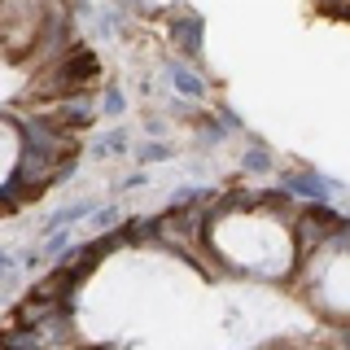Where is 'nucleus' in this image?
I'll return each instance as SVG.
<instances>
[{
	"instance_id": "9d476101",
	"label": "nucleus",
	"mask_w": 350,
	"mask_h": 350,
	"mask_svg": "<svg viewBox=\"0 0 350 350\" xmlns=\"http://www.w3.org/2000/svg\"><path fill=\"white\" fill-rule=\"evenodd\" d=\"M101 109H105V114H123V92H118V88H105Z\"/></svg>"
},
{
	"instance_id": "9b49d317",
	"label": "nucleus",
	"mask_w": 350,
	"mask_h": 350,
	"mask_svg": "<svg viewBox=\"0 0 350 350\" xmlns=\"http://www.w3.org/2000/svg\"><path fill=\"white\" fill-rule=\"evenodd\" d=\"M114 224H118V206H105V211L92 215V228H101V232H105V228H114Z\"/></svg>"
},
{
	"instance_id": "39448f33",
	"label": "nucleus",
	"mask_w": 350,
	"mask_h": 350,
	"mask_svg": "<svg viewBox=\"0 0 350 350\" xmlns=\"http://www.w3.org/2000/svg\"><path fill=\"white\" fill-rule=\"evenodd\" d=\"M92 211H96L92 202H75V206H66L62 215H53V219H49V228L57 232V228H66V224H79V219H92Z\"/></svg>"
},
{
	"instance_id": "7ed1b4c3",
	"label": "nucleus",
	"mask_w": 350,
	"mask_h": 350,
	"mask_svg": "<svg viewBox=\"0 0 350 350\" xmlns=\"http://www.w3.org/2000/svg\"><path fill=\"white\" fill-rule=\"evenodd\" d=\"M284 189L298 193V197H311V206H328V193H333L324 175H311V171H293V175H284Z\"/></svg>"
},
{
	"instance_id": "4468645a",
	"label": "nucleus",
	"mask_w": 350,
	"mask_h": 350,
	"mask_svg": "<svg viewBox=\"0 0 350 350\" xmlns=\"http://www.w3.org/2000/svg\"><path fill=\"white\" fill-rule=\"evenodd\" d=\"M9 267H14V258H9V254H0V276H5Z\"/></svg>"
},
{
	"instance_id": "1a4fd4ad",
	"label": "nucleus",
	"mask_w": 350,
	"mask_h": 350,
	"mask_svg": "<svg viewBox=\"0 0 350 350\" xmlns=\"http://www.w3.org/2000/svg\"><path fill=\"white\" fill-rule=\"evenodd\" d=\"M171 145H140V162H167Z\"/></svg>"
},
{
	"instance_id": "20e7f679",
	"label": "nucleus",
	"mask_w": 350,
	"mask_h": 350,
	"mask_svg": "<svg viewBox=\"0 0 350 350\" xmlns=\"http://www.w3.org/2000/svg\"><path fill=\"white\" fill-rule=\"evenodd\" d=\"M180 18L184 22L171 31V36L180 40V49L189 53V57H197V53H202V18H197V14H180Z\"/></svg>"
},
{
	"instance_id": "f8f14e48",
	"label": "nucleus",
	"mask_w": 350,
	"mask_h": 350,
	"mask_svg": "<svg viewBox=\"0 0 350 350\" xmlns=\"http://www.w3.org/2000/svg\"><path fill=\"white\" fill-rule=\"evenodd\" d=\"M219 118H224L228 127H241V123H237V114H232V109H228V105H219Z\"/></svg>"
},
{
	"instance_id": "0eeeda50",
	"label": "nucleus",
	"mask_w": 350,
	"mask_h": 350,
	"mask_svg": "<svg viewBox=\"0 0 350 350\" xmlns=\"http://www.w3.org/2000/svg\"><path fill=\"white\" fill-rule=\"evenodd\" d=\"M241 167H245L250 175H258V171H271V153L262 149V145H254V149L245 153V158H241Z\"/></svg>"
},
{
	"instance_id": "6e6552de",
	"label": "nucleus",
	"mask_w": 350,
	"mask_h": 350,
	"mask_svg": "<svg viewBox=\"0 0 350 350\" xmlns=\"http://www.w3.org/2000/svg\"><path fill=\"white\" fill-rule=\"evenodd\" d=\"M123 149H127V136H123V131H109L101 145H96V153H101V158H105V153H123Z\"/></svg>"
},
{
	"instance_id": "f257e3e1",
	"label": "nucleus",
	"mask_w": 350,
	"mask_h": 350,
	"mask_svg": "<svg viewBox=\"0 0 350 350\" xmlns=\"http://www.w3.org/2000/svg\"><path fill=\"white\" fill-rule=\"evenodd\" d=\"M96 70H101L96 53H92V49H75V57H66V62L53 66V70L36 83V92H40V96H53V92H70V96H75L83 83L96 79Z\"/></svg>"
},
{
	"instance_id": "f03ea898",
	"label": "nucleus",
	"mask_w": 350,
	"mask_h": 350,
	"mask_svg": "<svg viewBox=\"0 0 350 350\" xmlns=\"http://www.w3.org/2000/svg\"><path fill=\"white\" fill-rule=\"evenodd\" d=\"M53 118H57V123H62V127L75 136L79 127H88V123L96 118V109H92V101H88L83 92H75V96H62V109H57Z\"/></svg>"
},
{
	"instance_id": "ddd939ff",
	"label": "nucleus",
	"mask_w": 350,
	"mask_h": 350,
	"mask_svg": "<svg viewBox=\"0 0 350 350\" xmlns=\"http://www.w3.org/2000/svg\"><path fill=\"white\" fill-rule=\"evenodd\" d=\"M337 350H350V324L342 328V333H337Z\"/></svg>"
},
{
	"instance_id": "423d86ee",
	"label": "nucleus",
	"mask_w": 350,
	"mask_h": 350,
	"mask_svg": "<svg viewBox=\"0 0 350 350\" xmlns=\"http://www.w3.org/2000/svg\"><path fill=\"white\" fill-rule=\"evenodd\" d=\"M167 79H171V88H180L184 96H202V92H206V83H202V79H193V75L184 70V66H171Z\"/></svg>"
}]
</instances>
